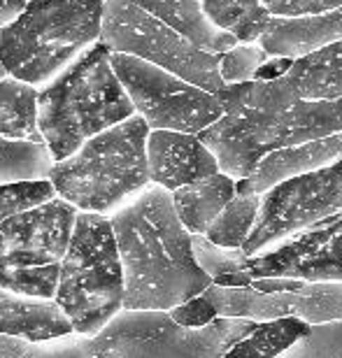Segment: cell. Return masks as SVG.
<instances>
[{"label":"cell","instance_id":"1","mask_svg":"<svg viewBox=\"0 0 342 358\" xmlns=\"http://www.w3.org/2000/svg\"><path fill=\"white\" fill-rule=\"evenodd\" d=\"M224 117L198 133L222 173L252 177L266 156L342 131V98L308 100L287 80L226 84L217 93Z\"/></svg>","mask_w":342,"mask_h":358},{"label":"cell","instance_id":"2","mask_svg":"<svg viewBox=\"0 0 342 358\" xmlns=\"http://www.w3.org/2000/svg\"><path fill=\"white\" fill-rule=\"evenodd\" d=\"M110 221L124 266V310L170 312L212 286L175 212L173 191L149 184Z\"/></svg>","mask_w":342,"mask_h":358},{"label":"cell","instance_id":"3","mask_svg":"<svg viewBox=\"0 0 342 358\" xmlns=\"http://www.w3.org/2000/svg\"><path fill=\"white\" fill-rule=\"evenodd\" d=\"M110 54L103 42H96L40 89L38 126L54 161L68 159L84 142L135 114Z\"/></svg>","mask_w":342,"mask_h":358},{"label":"cell","instance_id":"4","mask_svg":"<svg viewBox=\"0 0 342 358\" xmlns=\"http://www.w3.org/2000/svg\"><path fill=\"white\" fill-rule=\"evenodd\" d=\"M152 128L140 114L108 128L56 161L52 184L56 196L80 212L112 217L152 184L147 161V138Z\"/></svg>","mask_w":342,"mask_h":358},{"label":"cell","instance_id":"5","mask_svg":"<svg viewBox=\"0 0 342 358\" xmlns=\"http://www.w3.org/2000/svg\"><path fill=\"white\" fill-rule=\"evenodd\" d=\"M105 0H31L12 26L0 28V61L35 89L101 42Z\"/></svg>","mask_w":342,"mask_h":358},{"label":"cell","instance_id":"6","mask_svg":"<svg viewBox=\"0 0 342 358\" xmlns=\"http://www.w3.org/2000/svg\"><path fill=\"white\" fill-rule=\"evenodd\" d=\"M126 282L110 217L80 212L75 221L56 303L68 314L75 333L96 338L124 310Z\"/></svg>","mask_w":342,"mask_h":358},{"label":"cell","instance_id":"7","mask_svg":"<svg viewBox=\"0 0 342 358\" xmlns=\"http://www.w3.org/2000/svg\"><path fill=\"white\" fill-rule=\"evenodd\" d=\"M259 321L219 317L187 328L166 310H121L94 338L96 358H224Z\"/></svg>","mask_w":342,"mask_h":358},{"label":"cell","instance_id":"8","mask_svg":"<svg viewBox=\"0 0 342 358\" xmlns=\"http://www.w3.org/2000/svg\"><path fill=\"white\" fill-rule=\"evenodd\" d=\"M101 42L114 54L138 56L210 93L226 87L219 73V54L196 47L133 0H105Z\"/></svg>","mask_w":342,"mask_h":358},{"label":"cell","instance_id":"9","mask_svg":"<svg viewBox=\"0 0 342 358\" xmlns=\"http://www.w3.org/2000/svg\"><path fill=\"white\" fill-rule=\"evenodd\" d=\"M112 68L152 131L203 133L224 117L217 93L191 84L166 68L131 54H110Z\"/></svg>","mask_w":342,"mask_h":358},{"label":"cell","instance_id":"10","mask_svg":"<svg viewBox=\"0 0 342 358\" xmlns=\"http://www.w3.org/2000/svg\"><path fill=\"white\" fill-rule=\"evenodd\" d=\"M342 217V161L291 175L263 193L259 221L245 242L247 256L270 252L291 235Z\"/></svg>","mask_w":342,"mask_h":358},{"label":"cell","instance_id":"11","mask_svg":"<svg viewBox=\"0 0 342 358\" xmlns=\"http://www.w3.org/2000/svg\"><path fill=\"white\" fill-rule=\"evenodd\" d=\"M215 303L219 317H238L252 321L303 319L305 324H329L342 319V282H308L298 291L261 293L245 289H228L212 284L205 291Z\"/></svg>","mask_w":342,"mask_h":358},{"label":"cell","instance_id":"12","mask_svg":"<svg viewBox=\"0 0 342 358\" xmlns=\"http://www.w3.org/2000/svg\"><path fill=\"white\" fill-rule=\"evenodd\" d=\"M75 205L52 198L0 224V268H42L66 259L73 240Z\"/></svg>","mask_w":342,"mask_h":358},{"label":"cell","instance_id":"13","mask_svg":"<svg viewBox=\"0 0 342 358\" xmlns=\"http://www.w3.org/2000/svg\"><path fill=\"white\" fill-rule=\"evenodd\" d=\"M247 270L254 279L296 277L305 282H342V217L291 235L270 252L249 256Z\"/></svg>","mask_w":342,"mask_h":358},{"label":"cell","instance_id":"14","mask_svg":"<svg viewBox=\"0 0 342 358\" xmlns=\"http://www.w3.org/2000/svg\"><path fill=\"white\" fill-rule=\"evenodd\" d=\"M147 161L152 184L177 191L198 179L222 173L217 156L194 133L149 131Z\"/></svg>","mask_w":342,"mask_h":358},{"label":"cell","instance_id":"15","mask_svg":"<svg viewBox=\"0 0 342 358\" xmlns=\"http://www.w3.org/2000/svg\"><path fill=\"white\" fill-rule=\"evenodd\" d=\"M336 42H342V5L324 14H312V17H273L259 45L270 56L301 59L305 54L336 45Z\"/></svg>","mask_w":342,"mask_h":358},{"label":"cell","instance_id":"16","mask_svg":"<svg viewBox=\"0 0 342 358\" xmlns=\"http://www.w3.org/2000/svg\"><path fill=\"white\" fill-rule=\"evenodd\" d=\"M342 161V131L301 147L282 149L266 156L252 177L238 179V193H266L270 186L291 175L310 173Z\"/></svg>","mask_w":342,"mask_h":358},{"label":"cell","instance_id":"17","mask_svg":"<svg viewBox=\"0 0 342 358\" xmlns=\"http://www.w3.org/2000/svg\"><path fill=\"white\" fill-rule=\"evenodd\" d=\"M66 333H73V324L56 300L19 296L0 286V335L40 342Z\"/></svg>","mask_w":342,"mask_h":358},{"label":"cell","instance_id":"18","mask_svg":"<svg viewBox=\"0 0 342 358\" xmlns=\"http://www.w3.org/2000/svg\"><path fill=\"white\" fill-rule=\"evenodd\" d=\"M133 3L210 54H226L228 49L240 45L231 33L212 24L201 0H133Z\"/></svg>","mask_w":342,"mask_h":358},{"label":"cell","instance_id":"19","mask_svg":"<svg viewBox=\"0 0 342 358\" xmlns=\"http://www.w3.org/2000/svg\"><path fill=\"white\" fill-rule=\"evenodd\" d=\"M238 193V179L217 173L173 191V205L191 235H205Z\"/></svg>","mask_w":342,"mask_h":358},{"label":"cell","instance_id":"20","mask_svg":"<svg viewBox=\"0 0 342 358\" xmlns=\"http://www.w3.org/2000/svg\"><path fill=\"white\" fill-rule=\"evenodd\" d=\"M287 80L308 100L342 98V42L322 47L294 61Z\"/></svg>","mask_w":342,"mask_h":358},{"label":"cell","instance_id":"21","mask_svg":"<svg viewBox=\"0 0 342 358\" xmlns=\"http://www.w3.org/2000/svg\"><path fill=\"white\" fill-rule=\"evenodd\" d=\"M38 98L40 89L12 75L0 82V135L3 138L45 142L38 126Z\"/></svg>","mask_w":342,"mask_h":358},{"label":"cell","instance_id":"22","mask_svg":"<svg viewBox=\"0 0 342 358\" xmlns=\"http://www.w3.org/2000/svg\"><path fill=\"white\" fill-rule=\"evenodd\" d=\"M310 324L294 317L259 321L254 331L247 338H242L238 345H233V349L224 358H280L298 340L310 335Z\"/></svg>","mask_w":342,"mask_h":358},{"label":"cell","instance_id":"23","mask_svg":"<svg viewBox=\"0 0 342 358\" xmlns=\"http://www.w3.org/2000/svg\"><path fill=\"white\" fill-rule=\"evenodd\" d=\"M201 3L212 24L231 33L240 45L259 42L273 19L261 0H201Z\"/></svg>","mask_w":342,"mask_h":358},{"label":"cell","instance_id":"24","mask_svg":"<svg viewBox=\"0 0 342 358\" xmlns=\"http://www.w3.org/2000/svg\"><path fill=\"white\" fill-rule=\"evenodd\" d=\"M54 163L45 142L10 140L0 135V184L49 179Z\"/></svg>","mask_w":342,"mask_h":358},{"label":"cell","instance_id":"25","mask_svg":"<svg viewBox=\"0 0 342 358\" xmlns=\"http://www.w3.org/2000/svg\"><path fill=\"white\" fill-rule=\"evenodd\" d=\"M194 242L196 261L210 275L212 284L228 286V289H245L252 286L254 277L247 270V252L245 249H228L210 242L205 235H191Z\"/></svg>","mask_w":342,"mask_h":358},{"label":"cell","instance_id":"26","mask_svg":"<svg viewBox=\"0 0 342 358\" xmlns=\"http://www.w3.org/2000/svg\"><path fill=\"white\" fill-rule=\"evenodd\" d=\"M263 205V193H235V198L219 214L205 238L219 247L242 249L247 238L252 235L256 221H259Z\"/></svg>","mask_w":342,"mask_h":358},{"label":"cell","instance_id":"27","mask_svg":"<svg viewBox=\"0 0 342 358\" xmlns=\"http://www.w3.org/2000/svg\"><path fill=\"white\" fill-rule=\"evenodd\" d=\"M61 263L42 268H0V286L19 296L54 300L59 291Z\"/></svg>","mask_w":342,"mask_h":358},{"label":"cell","instance_id":"28","mask_svg":"<svg viewBox=\"0 0 342 358\" xmlns=\"http://www.w3.org/2000/svg\"><path fill=\"white\" fill-rule=\"evenodd\" d=\"M52 198H56V189H54L52 179L0 184V224H5L10 217H17V214L26 210L45 205Z\"/></svg>","mask_w":342,"mask_h":358},{"label":"cell","instance_id":"29","mask_svg":"<svg viewBox=\"0 0 342 358\" xmlns=\"http://www.w3.org/2000/svg\"><path fill=\"white\" fill-rule=\"evenodd\" d=\"M280 358H342V319L312 326L310 335L298 340Z\"/></svg>","mask_w":342,"mask_h":358},{"label":"cell","instance_id":"30","mask_svg":"<svg viewBox=\"0 0 342 358\" xmlns=\"http://www.w3.org/2000/svg\"><path fill=\"white\" fill-rule=\"evenodd\" d=\"M270 59V54L259 42L252 45H238L228 49L226 54H219V73L226 84H245L252 82L259 68Z\"/></svg>","mask_w":342,"mask_h":358},{"label":"cell","instance_id":"31","mask_svg":"<svg viewBox=\"0 0 342 358\" xmlns=\"http://www.w3.org/2000/svg\"><path fill=\"white\" fill-rule=\"evenodd\" d=\"M19 358H96L94 338L84 333H66L52 340L31 342Z\"/></svg>","mask_w":342,"mask_h":358},{"label":"cell","instance_id":"32","mask_svg":"<svg viewBox=\"0 0 342 358\" xmlns=\"http://www.w3.org/2000/svg\"><path fill=\"white\" fill-rule=\"evenodd\" d=\"M170 317H173L177 324H182L187 328H205V326H210L212 321L219 319V312H217L215 303H212L205 293H201V296L173 307V310H170Z\"/></svg>","mask_w":342,"mask_h":358},{"label":"cell","instance_id":"33","mask_svg":"<svg viewBox=\"0 0 342 358\" xmlns=\"http://www.w3.org/2000/svg\"><path fill=\"white\" fill-rule=\"evenodd\" d=\"M266 10L273 17L296 19V17H312V14H324L336 10L342 5V0H261Z\"/></svg>","mask_w":342,"mask_h":358},{"label":"cell","instance_id":"34","mask_svg":"<svg viewBox=\"0 0 342 358\" xmlns=\"http://www.w3.org/2000/svg\"><path fill=\"white\" fill-rule=\"evenodd\" d=\"M305 284H308L305 279H296V277H261L254 279L249 289L261 293H277V291H298Z\"/></svg>","mask_w":342,"mask_h":358},{"label":"cell","instance_id":"35","mask_svg":"<svg viewBox=\"0 0 342 358\" xmlns=\"http://www.w3.org/2000/svg\"><path fill=\"white\" fill-rule=\"evenodd\" d=\"M294 61L296 59H289V56H270V59L259 68V73H256L254 80H259V82L282 80V77L294 68Z\"/></svg>","mask_w":342,"mask_h":358},{"label":"cell","instance_id":"36","mask_svg":"<svg viewBox=\"0 0 342 358\" xmlns=\"http://www.w3.org/2000/svg\"><path fill=\"white\" fill-rule=\"evenodd\" d=\"M26 0H0V28H7L26 12Z\"/></svg>","mask_w":342,"mask_h":358},{"label":"cell","instance_id":"37","mask_svg":"<svg viewBox=\"0 0 342 358\" xmlns=\"http://www.w3.org/2000/svg\"><path fill=\"white\" fill-rule=\"evenodd\" d=\"M31 342L24 338H12V335H0V358H19L26 352Z\"/></svg>","mask_w":342,"mask_h":358},{"label":"cell","instance_id":"38","mask_svg":"<svg viewBox=\"0 0 342 358\" xmlns=\"http://www.w3.org/2000/svg\"><path fill=\"white\" fill-rule=\"evenodd\" d=\"M5 77H10V73H7V68H5V63L0 61V82L5 80Z\"/></svg>","mask_w":342,"mask_h":358},{"label":"cell","instance_id":"39","mask_svg":"<svg viewBox=\"0 0 342 358\" xmlns=\"http://www.w3.org/2000/svg\"><path fill=\"white\" fill-rule=\"evenodd\" d=\"M26 3H31V0H26Z\"/></svg>","mask_w":342,"mask_h":358}]
</instances>
